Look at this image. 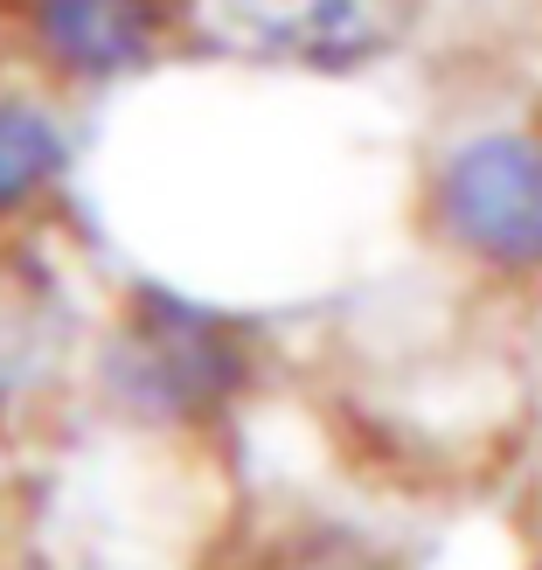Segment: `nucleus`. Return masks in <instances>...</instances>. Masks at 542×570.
I'll return each mask as SVG.
<instances>
[{
	"label": "nucleus",
	"mask_w": 542,
	"mask_h": 570,
	"mask_svg": "<svg viewBox=\"0 0 542 570\" xmlns=\"http://www.w3.org/2000/svg\"><path fill=\"white\" fill-rule=\"evenodd\" d=\"M424 209L445 250L494 278H542V119H473L445 132L424 175Z\"/></svg>",
	"instance_id": "nucleus-1"
},
{
	"label": "nucleus",
	"mask_w": 542,
	"mask_h": 570,
	"mask_svg": "<svg viewBox=\"0 0 542 570\" xmlns=\"http://www.w3.org/2000/svg\"><path fill=\"white\" fill-rule=\"evenodd\" d=\"M98 383L139 424H209L244 396L250 348L223 313L147 285L105 334Z\"/></svg>",
	"instance_id": "nucleus-2"
},
{
	"label": "nucleus",
	"mask_w": 542,
	"mask_h": 570,
	"mask_svg": "<svg viewBox=\"0 0 542 570\" xmlns=\"http://www.w3.org/2000/svg\"><path fill=\"white\" fill-rule=\"evenodd\" d=\"M417 0H188V36L250 70L355 77L390 63Z\"/></svg>",
	"instance_id": "nucleus-3"
},
{
	"label": "nucleus",
	"mask_w": 542,
	"mask_h": 570,
	"mask_svg": "<svg viewBox=\"0 0 542 570\" xmlns=\"http://www.w3.org/2000/svg\"><path fill=\"white\" fill-rule=\"evenodd\" d=\"M0 36L42 83L111 91L188 36V0H0Z\"/></svg>",
	"instance_id": "nucleus-4"
},
{
	"label": "nucleus",
	"mask_w": 542,
	"mask_h": 570,
	"mask_svg": "<svg viewBox=\"0 0 542 570\" xmlns=\"http://www.w3.org/2000/svg\"><path fill=\"white\" fill-rule=\"evenodd\" d=\"M77 299L42 250L0 237V417L36 404L77 355Z\"/></svg>",
	"instance_id": "nucleus-5"
},
{
	"label": "nucleus",
	"mask_w": 542,
	"mask_h": 570,
	"mask_svg": "<svg viewBox=\"0 0 542 570\" xmlns=\"http://www.w3.org/2000/svg\"><path fill=\"white\" fill-rule=\"evenodd\" d=\"M77 167V132L36 70H0V230L56 203Z\"/></svg>",
	"instance_id": "nucleus-6"
}]
</instances>
